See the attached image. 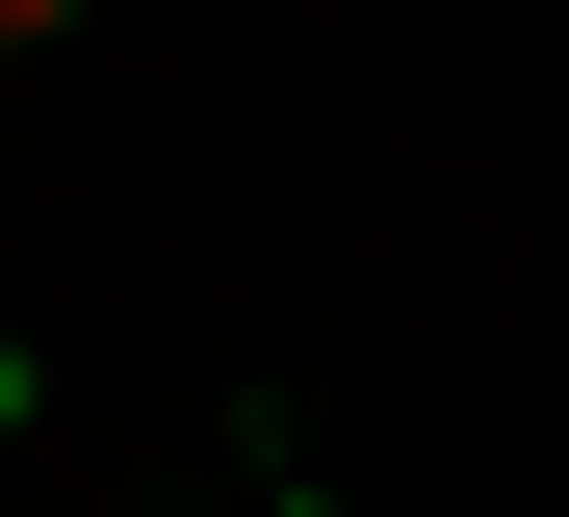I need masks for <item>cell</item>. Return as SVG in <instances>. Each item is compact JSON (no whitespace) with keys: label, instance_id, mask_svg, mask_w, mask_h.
<instances>
[{"label":"cell","instance_id":"7a4b0ae2","mask_svg":"<svg viewBox=\"0 0 569 517\" xmlns=\"http://www.w3.org/2000/svg\"><path fill=\"white\" fill-rule=\"evenodd\" d=\"M233 517H337V491H311V466H259V491H233Z\"/></svg>","mask_w":569,"mask_h":517},{"label":"cell","instance_id":"6da1fadb","mask_svg":"<svg viewBox=\"0 0 569 517\" xmlns=\"http://www.w3.org/2000/svg\"><path fill=\"white\" fill-rule=\"evenodd\" d=\"M27 52H78V0H0V78H27Z\"/></svg>","mask_w":569,"mask_h":517}]
</instances>
